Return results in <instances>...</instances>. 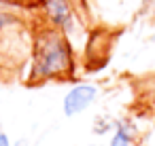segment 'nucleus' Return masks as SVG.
I'll use <instances>...</instances> for the list:
<instances>
[{"label":"nucleus","instance_id":"obj_5","mask_svg":"<svg viewBox=\"0 0 155 146\" xmlns=\"http://www.w3.org/2000/svg\"><path fill=\"white\" fill-rule=\"evenodd\" d=\"M9 5H17V7H38L41 0H5Z\"/></svg>","mask_w":155,"mask_h":146},{"label":"nucleus","instance_id":"obj_3","mask_svg":"<svg viewBox=\"0 0 155 146\" xmlns=\"http://www.w3.org/2000/svg\"><path fill=\"white\" fill-rule=\"evenodd\" d=\"M98 100V87L91 83H79L68 89V93L62 100V110L66 116H77L91 108V104Z\"/></svg>","mask_w":155,"mask_h":146},{"label":"nucleus","instance_id":"obj_1","mask_svg":"<svg viewBox=\"0 0 155 146\" xmlns=\"http://www.w3.org/2000/svg\"><path fill=\"white\" fill-rule=\"evenodd\" d=\"M74 74V51L70 38L43 24L32 32L28 83L41 85L47 81H66Z\"/></svg>","mask_w":155,"mask_h":146},{"label":"nucleus","instance_id":"obj_6","mask_svg":"<svg viewBox=\"0 0 155 146\" xmlns=\"http://www.w3.org/2000/svg\"><path fill=\"white\" fill-rule=\"evenodd\" d=\"M0 146H11L9 135H7V133H2V131H0Z\"/></svg>","mask_w":155,"mask_h":146},{"label":"nucleus","instance_id":"obj_7","mask_svg":"<svg viewBox=\"0 0 155 146\" xmlns=\"http://www.w3.org/2000/svg\"><path fill=\"white\" fill-rule=\"evenodd\" d=\"M89 146H106V144H89Z\"/></svg>","mask_w":155,"mask_h":146},{"label":"nucleus","instance_id":"obj_2","mask_svg":"<svg viewBox=\"0 0 155 146\" xmlns=\"http://www.w3.org/2000/svg\"><path fill=\"white\" fill-rule=\"evenodd\" d=\"M38 7L43 13V24L64 32L68 38H72L81 30L79 11L72 0H41Z\"/></svg>","mask_w":155,"mask_h":146},{"label":"nucleus","instance_id":"obj_4","mask_svg":"<svg viewBox=\"0 0 155 146\" xmlns=\"http://www.w3.org/2000/svg\"><path fill=\"white\" fill-rule=\"evenodd\" d=\"M136 140H138V129L132 121L119 119L113 123L108 146H136Z\"/></svg>","mask_w":155,"mask_h":146}]
</instances>
